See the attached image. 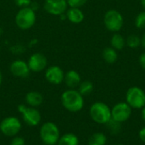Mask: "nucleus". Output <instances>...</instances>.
Instances as JSON below:
<instances>
[{
	"mask_svg": "<svg viewBox=\"0 0 145 145\" xmlns=\"http://www.w3.org/2000/svg\"><path fill=\"white\" fill-rule=\"evenodd\" d=\"M142 112H141V116H142V119L144 120V121L145 122V106L144 108H142Z\"/></svg>",
	"mask_w": 145,
	"mask_h": 145,
	"instance_id": "30",
	"label": "nucleus"
},
{
	"mask_svg": "<svg viewBox=\"0 0 145 145\" xmlns=\"http://www.w3.org/2000/svg\"><path fill=\"white\" fill-rule=\"evenodd\" d=\"M2 82H3V75H2V72L0 71V86L2 84Z\"/></svg>",
	"mask_w": 145,
	"mask_h": 145,
	"instance_id": "32",
	"label": "nucleus"
},
{
	"mask_svg": "<svg viewBox=\"0 0 145 145\" xmlns=\"http://www.w3.org/2000/svg\"><path fill=\"white\" fill-rule=\"evenodd\" d=\"M14 2L15 5L18 6L20 8L30 7V5L31 3V0H14Z\"/></svg>",
	"mask_w": 145,
	"mask_h": 145,
	"instance_id": "26",
	"label": "nucleus"
},
{
	"mask_svg": "<svg viewBox=\"0 0 145 145\" xmlns=\"http://www.w3.org/2000/svg\"><path fill=\"white\" fill-rule=\"evenodd\" d=\"M110 44L116 50H121L126 45V40L121 34L115 33L111 37Z\"/></svg>",
	"mask_w": 145,
	"mask_h": 145,
	"instance_id": "19",
	"label": "nucleus"
},
{
	"mask_svg": "<svg viewBox=\"0 0 145 145\" xmlns=\"http://www.w3.org/2000/svg\"><path fill=\"white\" fill-rule=\"evenodd\" d=\"M40 137L43 144L46 145L57 144L59 138L60 133L59 129L56 124L48 121L42 125L40 129Z\"/></svg>",
	"mask_w": 145,
	"mask_h": 145,
	"instance_id": "4",
	"label": "nucleus"
},
{
	"mask_svg": "<svg viewBox=\"0 0 145 145\" xmlns=\"http://www.w3.org/2000/svg\"><path fill=\"white\" fill-rule=\"evenodd\" d=\"M25 142L22 137H14L10 142V145H25Z\"/></svg>",
	"mask_w": 145,
	"mask_h": 145,
	"instance_id": "27",
	"label": "nucleus"
},
{
	"mask_svg": "<svg viewBox=\"0 0 145 145\" xmlns=\"http://www.w3.org/2000/svg\"><path fill=\"white\" fill-rule=\"evenodd\" d=\"M141 4H142L143 8L145 9V0H141Z\"/></svg>",
	"mask_w": 145,
	"mask_h": 145,
	"instance_id": "33",
	"label": "nucleus"
},
{
	"mask_svg": "<svg viewBox=\"0 0 145 145\" xmlns=\"http://www.w3.org/2000/svg\"><path fill=\"white\" fill-rule=\"evenodd\" d=\"M65 73L61 67L59 65H52L46 69L45 78L46 80L54 85H59L64 82Z\"/></svg>",
	"mask_w": 145,
	"mask_h": 145,
	"instance_id": "12",
	"label": "nucleus"
},
{
	"mask_svg": "<svg viewBox=\"0 0 145 145\" xmlns=\"http://www.w3.org/2000/svg\"><path fill=\"white\" fill-rule=\"evenodd\" d=\"M117 145H123V144H117Z\"/></svg>",
	"mask_w": 145,
	"mask_h": 145,
	"instance_id": "34",
	"label": "nucleus"
},
{
	"mask_svg": "<svg viewBox=\"0 0 145 145\" xmlns=\"http://www.w3.org/2000/svg\"><path fill=\"white\" fill-rule=\"evenodd\" d=\"M126 100L132 109H142L145 106V93L138 87H132L127 92Z\"/></svg>",
	"mask_w": 145,
	"mask_h": 145,
	"instance_id": "5",
	"label": "nucleus"
},
{
	"mask_svg": "<svg viewBox=\"0 0 145 145\" xmlns=\"http://www.w3.org/2000/svg\"><path fill=\"white\" fill-rule=\"evenodd\" d=\"M37 15L31 7L21 8L15 15V24L20 30H29L36 23Z\"/></svg>",
	"mask_w": 145,
	"mask_h": 145,
	"instance_id": "2",
	"label": "nucleus"
},
{
	"mask_svg": "<svg viewBox=\"0 0 145 145\" xmlns=\"http://www.w3.org/2000/svg\"><path fill=\"white\" fill-rule=\"evenodd\" d=\"M18 110L21 114L24 121L30 127H36L41 121V114L34 107L19 105Z\"/></svg>",
	"mask_w": 145,
	"mask_h": 145,
	"instance_id": "7",
	"label": "nucleus"
},
{
	"mask_svg": "<svg viewBox=\"0 0 145 145\" xmlns=\"http://www.w3.org/2000/svg\"><path fill=\"white\" fill-rule=\"evenodd\" d=\"M27 64L31 71L40 72V71H44L47 68L48 59L43 54L37 52V53L32 54L30 56L27 61Z\"/></svg>",
	"mask_w": 145,
	"mask_h": 145,
	"instance_id": "11",
	"label": "nucleus"
},
{
	"mask_svg": "<svg viewBox=\"0 0 145 145\" xmlns=\"http://www.w3.org/2000/svg\"><path fill=\"white\" fill-rule=\"evenodd\" d=\"M107 124H108L109 130L111 133L117 134L121 132V123L120 122H117V121H114L113 119H111Z\"/></svg>",
	"mask_w": 145,
	"mask_h": 145,
	"instance_id": "23",
	"label": "nucleus"
},
{
	"mask_svg": "<svg viewBox=\"0 0 145 145\" xmlns=\"http://www.w3.org/2000/svg\"><path fill=\"white\" fill-rule=\"evenodd\" d=\"M88 0H67L68 6L70 8H80L83 6Z\"/></svg>",
	"mask_w": 145,
	"mask_h": 145,
	"instance_id": "25",
	"label": "nucleus"
},
{
	"mask_svg": "<svg viewBox=\"0 0 145 145\" xmlns=\"http://www.w3.org/2000/svg\"><path fill=\"white\" fill-rule=\"evenodd\" d=\"M42 95L37 91H31L25 95V102L27 103V105H29V106L37 108L42 104Z\"/></svg>",
	"mask_w": 145,
	"mask_h": 145,
	"instance_id": "16",
	"label": "nucleus"
},
{
	"mask_svg": "<svg viewBox=\"0 0 145 145\" xmlns=\"http://www.w3.org/2000/svg\"><path fill=\"white\" fill-rule=\"evenodd\" d=\"M132 115V108L127 102H120L111 110V119L122 123L127 121Z\"/></svg>",
	"mask_w": 145,
	"mask_h": 145,
	"instance_id": "9",
	"label": "nucleus"
},
{
	"mask_svg": "<svg viewBox=\"0 0 145 145\" xmlns=\"http://www.w3.org/2000/svg\"><path fill=\"white\" fill-rule=\"evenodd\" d=\"M21 129L20 121L15 116H8L0 123L1 133L8 137L16 136Z\"/></svg>",
	"mask_w": 145,
	"mask_h": 145,
	"instance_id": "8",
	"label": "nucleus"
},
{
	"mask_svg": "<svg viewBox=\"0 0 145 145\" xmlns=\"http://www.w3.org/2000/svg\"><path fill=\"white\" fill-rule=\"evenodd\" d=\"M138 136H139L140 140H141L142 142L145 143V127H143V128L139 131V133H138Z\"/></svg>",
	"mask_w": 145,
	"mask_h": 145,
	"instance_id": "29",
	"label": "nucleus"
},
{
	"mask_svg": "<svg viewBox=\"0 0 145 145\" xmlns=\"http://www.w3.org/2000/svg\"><path fill=\"white\" fill-rule=\"evenodd\" d=\"M127 44L131 48H137L141 44V38L137 35L132 34L127 38Z\"/></svg>",
	"mask_w": 145,
	"mask_h": 145,
	"instance_id": "22",
	"label": "nucleus"
},
{
	"mask_svg": "<svg viewBox=\"0 0 145 145\" xmlns=\"http://www.w3.org/2000/svg\"><path fill=\"white\" fill-rule=\"evenodd\" d=\"M64 82L68 88H70L71 89H74L81 83V76L76 71L71 70L65 74Z\"/></svg>",
	"mask_w": 145,
	"mask_h": 145,
	"instance_id": "14",
	"label": "nucleus"
},
{
	"mask_svg": "<svg viewBox=\"0 0 145 145\" xmlns=\"http://www.w3.org/2000/svg\"><path fill=\"white\" fill-rule=\"evenodd\" d=\"M141 44L143 45V47H144V48H145V32H144V34L143 35L142 38H141Z\"/></svg>",
	"mask_w": 145,
	"mask_h": 145,
	"instance_id": "31",
	"label": "nucleus"
},
{
	"mask_svg": "<svg viewBox=\"0 0 145 145\" xmlns=\"http://www.w3.org/2000/svg\"><path fill=\"white\" fill-rule=\"evenodd\" d=\"M135 25L138 29H144L145 28V11L141 12L138 14L135 19Z\"/></svg>",
	"mask_w": 145,
	"mask_h": 145,
	"instance_id": "24",
	"label": "nucleus"
},
{
	"mask_svg": "<svg viewBox=\"0 0 145 145\" xmlns=\"http://www.w3.org/2000/svg\"><path fill=\"white\" fill-rule=\"evenodd\" d=\"M43 8L51 15L59 16L68 9L67 0H45Z\"/></svg>",
	"mask_w": 145,
	"mask_h": 145,
	"instance_id": "10",
	"label": "nucleus"
},
{
	"mask_svg": "<svg viewBox=\"0 0 145 145\" xmlns=\"http://www.w3.org/2000/svg\"><path fill=\"white\" fill-rule=\"evenodd\" d=\"M93 90V84L90 81H83L78 86V92L82 95H88Z\"/></svg>",
	"mask_w": 145,
	"mask_h": 145,
	"instance_id": "21",
	"label": "nucleus"
},
{
	"mask_svg": "<svg viewBox=\"0 0 145 145\" xmlns=\"http://www.w3.org/2000/svg\"><path fill=\"white\" fill-rule=\"evenodd\" d=\"M57 145H79V139L76 134L67 133L59 138Z\"/></svg>",
	"mask_w": 145,
	"mask_h": 145,
	"instance_id": "17",
	"label": "nucleus"
},
{
	"mask_svg": "<svg viewBox=\"0 0 145 145\" xmlns=\"http://www.w3.org/2000/svg\"><path fill=\"white\" fill-rule=\"evenodd\" d=\"M102 56H103V59H105V61L107 62V63H109V64L115 63L117 60V59H118L117 53H116V49L113 48L112 47L111 48L110 47L105 48L103 50Z\"/></svg>",
	"mask_w": 145,
	"mask_h": 145,
	"instance_id": "18",
	"label": "nucleus"
},
{
	"mask_svg": "<svg viewBox=\"0 0 145 145\" xmlns=\"http://www.w3.org/2000/svg\"><path fill=\"white\" fill-rule=\"evenodd\" d=\"M66 18L74 24H79L84 20V14L80 8H70L65 12Z\"/></svg>",
	"mask_w": 145,
	"mask_h": 145,
	"instance_id": "15",
	"label": "nucleus"
},
{
	"mask_svg": "<svg viewBox=\"0 0 145 145\" xmlns=\"http://www.w3.org/2000/svg\"><path fill=\"white\" fill-rule=\"evenodd\" d=\"M107 142V138L103 133H93L89 140L88 145H105Z\"/></svg>",
	"mask_w": 145,
	"mask_h": 145,
	"instance_id": "20",
	"label": "nucleus"
},
{
	"mask_svg": "<svg viewBox=\"0 0 145 145\" xmlns=\"http://www.w3.org/2000/svg\"><path fill=\"white\" fill-rule=\"evenodd\" d=\"M139 64L142 66V68L145 70V52L143 53L139 57Z\"/></svg>",
	"mask_w": 145,
	"mask_h": 145,
	"instance_id": "28",
	"label": "nucleus"
},
{
	"mask_svg": "<svg viewBox=\"0 0 145 145\" xmlns=\"http://www.w3.org/2000/svg\"><path fill=\"white\" fill-rule=\"evenodd\" d=\"M104 23L109 31L117 32L121 29L123 25V17L119 11L110 9L105 13L104 17Z\"/></svg>",
	"mask_w": 145,
	"mask_h": 145,
	"instance_id": "6",
	"label": "nucleus"
},
{
	"mask_svg": "<svg viewBox=\"0 0 145 145\" xmlns=\"http://www.w3.org/2000/svg\"><path fill=\"white\" fill-rule=\"evenodd\" d=\"M90 116L99 124H107L111 120V110L103 102H96L90 108Z\"/></svg>",
	"mask_w": 145,
	"mask_h": 145,
	"instance_id": "3",
	"label": "nucleus"
},
{
	"mask_svg": "<svg viewBox=\"0 0 145 145\" xmlns=\"http://www.w3.org/2000/svg\"><path fill=\"white\" fill-rule=\"evenodd\" d=\"M9 70L13 76L19 78H26L29 76L31 72L27 62L22 59H16L13 61L10 65Z\"/></svg>",
	"mask_w": 145,
	"mask_h": 145,
	"instance_id": "13",
	"label": "nucleus"
},
{
	"mask_svg": "<svg viewBox=\"0 0 145 145\" xmlns=\"http://www.w3.org/2000/svg\"><path fill=\"white\" fill-rule=\"evenodd\" d=\"M62 105L70 112H78L84 105L83 96L75 89H68L61 95Z\"/></svg>",
	"mask_w": 145,
	"mask_h": 145,
	"instance_id": "1",
	"label": "nucleus"
}]
</instances>
